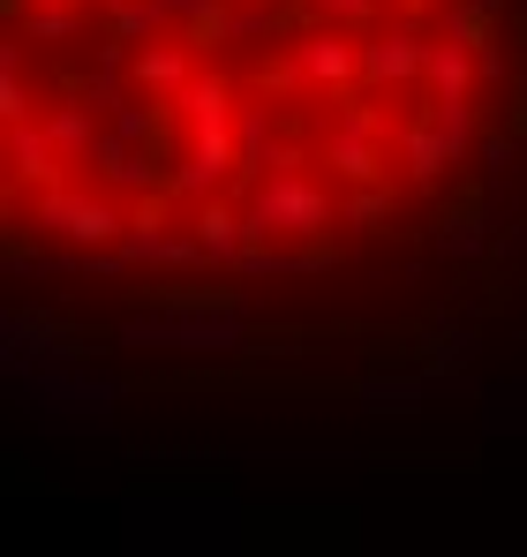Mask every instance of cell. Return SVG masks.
Masks as SVG:
<instances>
[{"instance_id":"obj_1","label":"cell","mask_w":527,"mask_h":557,"mask_svg":"<svg viewBox=\"0 0 527 557\" xmlns=\"http://www.w3.org/2000/svg\"><path fill=\"white\" fill-rule=\"evenodd\" d=\"M136 309H174V317H211V309H242V286L226 278H167V286H128Z\"/></svg>"},{"instance_id":"obj_2","label":"cell","mask_w":527,"mask_h":557,"mask_svg":"<svg viewBox=\"0 0 527 557\" xmlns=\"http://www.w3.org/2000/svg\"><path fill=\"white\" fill-rule=\"evenodd\" d=\"M226 30H234L226 0H204V8H188V23H181V46H188V53H211V46H219Z\"/></svg>"},{"instance_id":"obj_3","label":"cell","mask_w":527,"mask_h":557,"mask_svg":"<svg viewBox=\"0 0 527 557\" xmlns=\"http://www.w3.org/2000/svg\"><path fill=\"white\" fill-rule=\"evenodd\" d=\"M302 324H264V332H249V347L242 355H257V362H286V355H302Z\"/></svg>"},{"instance_id":"obj_4","label":"cell","mask_w":527,"mask_h":557,"mask_svg":"<svg viewBox=\"0 0 527 557\" xmlns=\"http://www.w3.org/2000/svg\"><path fill=\"white\" fill-rule=\"evenodd\" d=\"M475 219H482V182H475V174H467V182H459V188H452V196H444L438 226H444V234H467V226H475Z\"/></svg>"},{"instance_id":"obj_5","label":"cell","mask_w":527,"mask_h":557,"mask_svg":"<svg viewBox=\"0 0 527 557\" xmlns=\"http://www.w3.org/2000/svg\"><path fill=\"white\" fill-rule=\"evenodd\" d=\"M505 128H513V136H527V84L513 91V106H505Z\"/></svg>"},{"instance_id":"obj_6","label":"cell","mask_w":527,"mask_h":557,"mask_svg":"<svg viewBox=\"0 0 527 557\" xmlns=\"http://www.w3.org/2000/svg\"><path fill=\"white\" fill-rule=\"evenodd\" d=\"M400 8H407V15H422V8H430V0H400Z\"/></svg>"}]
</instances>
